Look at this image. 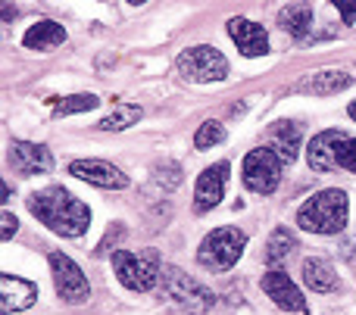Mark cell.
<instances>
[{
    "mask_svg": "<svg viewBox=\"0 0 356 315\" xmlns=\"http://www.w3.org/2000/svg\"><path fill=\"white\" fill-rule=\"evenodd\" d=\"M344 131H322V135H316L313 141H309L307 147V162L313 172H334L338 169V150L341 144H344Z\"/></svg>",
    "mask_w": 356,
    "mask_h": 315,
    "instance_id": "cell-12",
    "label": "cell"
},
{
    "mask_svg": "<svg viewBox=\"0 0 356 315\" xmlns=\"http://www.w3.org/2000/svg\"><path fill=\"white\" fill-rule=\"evenodd\" d=\"M178 75L184 81H197V85H209V81H222L228 75V60L222 50L200 44V47H188L178 53Z\"/></svg>",
    "mask_w": 356,
    "mask_h": 315,
    "instance_id": "cell-5",
    "label": "cell"
},
{
    "mask_svg": "<svg viewBox=\"0 0 356 315\" xmlns=\"http://www.w3.org/2000/svg\"><path fill=\"white\" fill-rule=\"evenodd\" d=\"M69 175L88 181V185H94V187H106V191H122V187H129V175L106 160H75L72 166H69Z\"/></svg>",
    "mask_w": 356,
    "mask_h": 315,
    "instance_id": "cell-10",
    "label": "cell"
},
{
    "mask_svg": "<svg viewBox=\"0 0 356 315\" xmlns=\"http://www.w3.org/2000/svg\"><path fill=\"white\" fill-rule=\"evenodd\" d=\"M35 300H38V284L19 278V275H3L0 278V309H3V315L29 309Z\"/></svg>",
    "mask_w": 356,
    "mask_h": 315,
    "instance_id": "cell-15",
    "label": "cell"
},
{
    "mask_svg": "<svg viewBox=\"0 0 356 315\" xmlns=\"http://www.w3.org/2000/svg\"><path fill=\"white\" fill-rule=\"evenodd\" d=\"M29 210L38 222H44L50 231L63 237H81L91 225V210L81 203L75 194H69L66 187H44V191L31 194Z\"/></svg>",
    "mask_w": 356,
    "mask_h": 315,
    "instance_id": "cell-1",
    "label": "cell"
},
{
    "mask_svg": "<svg viewBox=\"0 0 356 315\" xmlns=\"http://www.w3.org/2000/svg\"><path fill=\"white\" fill-rule=\"evenodd\" d=\"M269 150L282 162H294L300 150V125L294 122H275L269 128Z\"/></svg>",
    "mask_w": 356,
    "mask_h": 315,
    "instance_id": "cell-17",
    "label": "cell"
},
{
    "mask_svg": "<svg viewBox=\"0 0 356 315\" xmlns=\"http://www.w3.org/2000/svg\"><path fill=\"white\" fill-rule=\"evenodd\" d=\"M63 41H66V28L56 25L54 19H41V22H35L22 35V44L29 50H50V47H60Z\"/></svg>",
    "mask_w": 356,
    "mask_h": 315,
    "instance_id": "cell-18",
    "label": "cell"
},
{
    "mask_svg": "<svg viewBox=\"0 0 356 315\" xmlns=\"http://www.w3.org/2000/svg\"><path fill=\"white\" fill-rule=\"evenodd\" d=\"M294 247H297V237L291 235L284 225H278V228L269 235V241H266V253L263 256H266V262H269V266H282V262L291 256V250H294Z\"/></svg>",
    "mask_w": 356,
    "mask_h": 315,
    "instance_id": "cell-21",
    "label": "cell"
},
{
    "mask_svg": "<svg viewBox=\"0 0 356 315\" xmlns=\"http://www.w3.org/2000/svg\"><path fill=\"white\" fill-rule=\"evenodd\" d=\"M347 112H350V119H356V100H353L350 106H347Z\"/></svg>",
    "mask_w": 356,
    "mask_h": 315,
    "instance_id": "cell-28",
    "label": "cell"
},
{
    "mask_svg": "<svg viewBox=\"0 0 356 315\" xmlns=\"http://www.w3.org/2000/svg\"><path fill=\"white\" fill-rule=\"evenodd\" d=\"M160 281H163V291H166V297L172 300V303L181 312L203 315L209 306H213V293H209L203 284H197L194 278H188L181 269L166 266V269H163V275H160Z\"/></svg>",
    "mask_w": 356,
    "mask_h": 315,
    "instance_id": "cell-6",
    "label": "cell"
},
{
    "mask_svg": "<svg viewBox=\"0 0 356 315\" xmlns=\"http://www.w3.org/2000/svg\"><path fill=\"white\" fill-rule=\"evenodd\" d=\"M113 272H116L122 287H129V291H135V293H147L156 287L163 269H160L156 250H144V253L116 250V253H113Z\"/></svg>",
    "mask_w": 356,
    "mask_h": 315,
    "instance_id": "cell-4",
    "label": "cell"
},
{
    "mask_svg": "<svg viewBox=\"0 0 356 315\" xmlns=\"http://www.w3.org/2000/svg\"><path fill=\"white\" fill-rule=\"evenodd\" d=\"M338 12L344 16V22H347V25H353V22H356V3H338Z\"/></svg>",
    "mask_w": 356,
    "mask_h": 315,
    "instance_id": "cell-27",
    "label": "cell"
},
{
    "mask_svg": "<svg viewBox=\"0 0 356 315\" xmlns=\"http://www.w3.org/2000/svg\"><path fill=\"white\" fill-rule=\"evenodd\" d=\"M278 25H282L288 35L303 37L309 28H313V6L309 3H288L282 12H278Z\"/></svg>",
    "mask_w": 356,
    "mask_h": 315,
    "instance_id": "cell-20",
    "label": "cell"
},
{
    "mask_svg": "<svg viewBox=\"0 0 356 315\" xmlns=\"http://www.w3.org/2000/svg\"><path fill=\"white\" fill-rule=\"evenodd\" d=\"M353 85L350 72H341V69H322V72H313L297 85V91L303 94H316V97H328V94H338L344 87Z\"/></svg>",
    "mask_w": 356,
    "mask_h": 315,
    "instance_id": "cell-16",
    "label": "cell"
},
{
    "mask_svg": "<svg viewBox=\"0 0 356 315\" xmlns=\"http://www.w3.org/2000/svg\"><path fill=\"white\" fill-rule=\"evenodd\" d=\"M10 162H13V169L22 175H41V172H50L54 156H50V150L41 147V144L13 141L10 144Z\"/></svg>",
    "mask_w": 356,
    "mask_h": 315,
    "instance_id": "cell-14",
    "label": "cell"
},
{
    "mask_svg": "<svg viewBox=\"0 0 356 315\" xmlns=\"http://www.w3.org/2000/svg\"><path fill=\"white\" fill-rule=\"evenodd\" d=\"M100 100L94 94H72V97H63L54 100V116H75V112H88V110H97Z\"/></svg>",
    "mask_w": 356,
    "mask_h": 315,
    "instance_id": "cell-23",
    "label": "cell"
},
{
    "mask_svg": "<svg viewBox=\"0 0 356 315\" xmlns=\"http://www.w3.org/2000/svg\"><path fill=\"white\" fill-rule=\"evenodd\" d=\"M303 284L313 293H332L338 287V275L322 259H303Z\"/></svg>",
    "mask_w": 356,
    "mask_h": 315,
    "instance_id": "cell-19",
    "label": "cell"
},
{
    "mask_svg": "<svg viewBox=\"0 0 356 315\" xmlns=\"http://www.w3.org/2000/svg\"><path fill=\"white\" fill-rule=\"evenodd\" d=\"M225 141V125L222 122H203L200 128H197V135H194V147L197 150H209V147H216V144H222Z\"/></svg>",
    "mask_w": 356,
    "mask_h": 315,
    "instance_id": "cell-24",
    "label": "cell"
},
{
    "mask_svg": "<svg viewBox=\"0 0 356 315\" xmlns=\"http://www.w3.org/2000/svg\"><path fill=\"white\" fill-rule=\"evenodd\" d=\"M347 212H350L347 194L338 187H328V191L313 194L297 210V225L303 231H313V235H338L347 225Z\"/></svg>",
    "mask_w": 356,
    "mask_h": 315,
    "instance_id": "cell-2",
    "label": "cell"
},
{
    "mask_svg": "<svg viewBox=\"0 0 356 315\" xmlns=\"http://www.w3.org/2000/svg\"><path fill=\"white\" fill-rule=\"evenodd\" d=\"M16 231H19V219L10 216V212H3V231H0V237H3V241H10Z\"/></svg>",
    "mask_w": 356,
    "mask_h": 315,
    "instance_id": "cell-26",
    "label": "cell"
},
{
    "mask_svg": "<svg viewBox=\"0 0 356 315\" xmlns=\"http://www.w3.org/2000/svg\"><path fill=\"white\" fill-rule=\"evenodd\" d=\"M228 37L238 44V50L244 56H263L269 53V35H266L263 25L250 22V19H232L228 22Z\"/></svg>",
    "mask_w": 356,
    "mask_h": 315,
    "instance_id": "cell-13",
    "label": "cell"
},
{
    "mask_svg": "<svg viewBox=\"0 0 356 315\" xmlns=\"http://www.w3.org/2000/svg\"><path fill=\"white\" fill-rule=\"evenodd\" d=\"M338 169H347V172L356 175V137H344L338 150Z\"/></svg>",
    "mask_w": 356,
    "mask_h": 315,
    "instance_id": "cell-25",
    "label": "cell"
},
{
    "mask_svg": "<svg viewBox=\"0 0 356 315\" xmlns=\"http://www.w3.org/2000/svg\"><path fill=\"white\" fill-rule=\"evenodd\" d=\"M225 181H228V162H216V166H207L200 175H197L194 185V212H209L222 203L225 197Z\"/></svg>",
    "mask_w": 356,
    "mask_h": 315,
    "instance_id": "cell-9",
    "label": "cell"
},
{
    "mask_svg": "<svg viewBox=\"0 0 356 315\" xmlns=\"http://www.w3.org/2000/svg\"><path fill=\"white\" fill-rule=\"evenodd\" d=\"M244 247H247L244 231L225 225V228L209 231L200 241V247H197V262H200L203 269H209V272H228L232 266H238Z\"/></svg>",
    "mask_w": 356,
    "mask_h": 315,
    "instance_id": "cell-3",
    "label": "cell"
},
{
    "mask_svg": "<svg viewBox=\"0 0 356 315\" xmlns=\"http://www.w3.org/2000/svg\"><path fill=\"white\" fill-rule=\"evenodd\" d=\"M282 166L284 162L272 153L269 147H259V150H250L244 156V166H241V175H244V185L250 187L253 194H272L282 181Z\"/></svg>",
    "mask_w": 356,
    "mask_h": 315,
    "instance_id": "cell-7",
    "label": "cell"
},
{
    "mask_svg": "<svg viewBox=\"0 0 356 315\" xmlns=\"http://www.w3.org/2000/svg\"><path fill=\"white\" fill-rule=\"evenodd\" d=\"M138 119H141V106L135 103H116L110 110V116H104L97 122L100 131H122L129 128V125H138Z\"/></svg>",
    "mask_w": 356,
    "mask_h": 315,
    "instance_id": "cell-22",
    "label": "cell"
},
{
    "mask_svg": "<svg viewBox=\"0 0 356 315\" xmlns=\"http://www.w3.org/2000/svg\"><path fill=\"white\" fill-rule=\"evenodd\" d=\"M50 275H54V287L66 303H85L91 297L88 278L66 253H50Z\"/></svg>",
    "mask_w": 356,
    "mask_h": 315,
    "instance_id": "cell-8",
    "label": "cell"
},
{
    "mask_svg": "<svg viewBox=\"0 0 356 315\" xmlns=\"http://www.w3.org/2000/svg\"><path fill=\"white\" fill-rule=\"evenodd\" d=\"M263 291H266V297L278 306V309H284V312H307V300H303L300 287H297L284 272H278V269H272L269 275H263Z\"/></svg>",
    "mask_w": 356,
    "mask_h": 315,
    "instance_id": "cell-11",
    "label": "cell"
}]
</instances>
